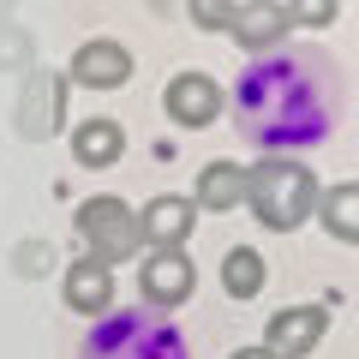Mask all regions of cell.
<instances>
[{"instance_id":"1","label":"cell","mask_w":359,"mask_h":359,"mask_svg":"<svg viewBox=\"0 0 359 359\" xmlns=\"http://www.w3.org/2000/svg\"><path fill=\"white\" fill-rule=\"evenodd\" d=\"M252 222H264L269 233H294L311 222L318 210V174L294 156H264V162L245 168V204Z\"/></svg>"},{"instance_id":"2","label":"cell","mask_w":359,"mask_h":359,"mask_svg":"<svg viewBox=\"0 0 359 359\" xmlns=\"http://www.w3.org/2000/svg\"><path fill=\"white\" fill-rule=\"evenodd\" d=\"M72 228H78V240H84V257H96V264H132V257L144 252V240H138V210L126 204V198H114V192H96V198H84V204L72 210Z\"/></svg>"},{"instance_id":"3","label":"cell","mask_w":359,"mask_h":359,"mask_svg":"<svg viewBox=\"0 0 359 359\" xmlns=\"http://www.w3.org/2000/svg\"><path fill=\"white\" fill-rule=\"evenodd\" d=\"M66 96H72V84H66L54 66H30L25 78H18V96H13V132L25 144H48L66 132Z\"/></svg>"},{"instance_id":"4","label":"cell","mask_w":359,"mask_h":359,"mask_svg":"<svg viewBox=\"0 0 359 359\" xmlns=\"http://www.w3.org/2000/svg\"><path fill=\"white\" fill-rule=\"evenodd\" d=\"M222 108H228V90H222L210 72H198V66H186V72H174V78L162 84V114L174 120L180 132H204V126H216Z\"/></svg>"},{"instance_id":"5","label":"cell","mask_w":359,"mask_h":359,"mask_svg":"<svg viewBox=\"0 0 359 359\" xmlns=\"http://www.w3.org/2000/svg\"><path fill=\"white\" fill-rule=\"evenodd\" d=\"M138 294L150 311H180L198 294V264L186 257V245H168V252H150L138 264Z\"/></svg>"},{"instance_id":"6","label":"cell","mask_w":359,"mask_h":359,"mask_svg":"<svg viewBox=\"0 0 359 359\" xmlns=\"http://www.w3.org/2000/svg\"><path fill=\"white\" fill-rule=\"evenodd\" d=\"M60 78L78 84V90H120V84H132V48L114 42V36H90V42L72 48Z\"/></svg>"},{"instance_id":"7","label":"cell","mask_w":359,"mask_h":359,"mask_svg":"<svg viewBox=\"0 0 359 359\" xmlns=\"http://www.w3.org/2000/svg\"><path fill=\"white\" fill-rule=\"evenodd\" d=\"M323 330H330V306H282L264 323V347L276 359H311Z\"/></svg>"},{"instance_id":"8","label":"cell","mask_w":359,"mask_h":359,"mask_svg":"<svg viewBox=\"0 0 359 359\" xmlns=\"http://www.w3.org/2000/svg\"><path fill=\"white\" fill-rule=\"evenodd\" d=\"M228 36L240 42L245 54H276V48L287 42V36H294V25H287L282 0H233Z\"/></svg>"},{"instance_id":"9","label":"cell","mask_w":359,"mask_h":359,"mask_svg":"<svg viewBox=\"0 0 359 359\" xmlns=\"http://www.w3.org/2000/svg\"><path fill=\"white\" fill-rule=\"evenodd\" d=\"M60 299L78 318H108L114 311V269L96 264V257H72L60 276Z\"/></svg>"},{"instance_id":"10","label":"cell","mask_w":359,"mask_h":359,"mask_svg":"<svg viewBox=\"0 0 359 359\" xmlns=\"http://www.w3.org/2000/svg\"><path fill=\"white\" fill-rule=\"evenodd\" d=\"M192 228H198V204H192V198H180V192H162V198H150V204L138 210V240L150 245V252L186 245Z\"/></svg>"},{"instance_id":"11","label":"cell","mask_w":359,"mask_h":359,"mask_svg":"<svg viewBox=\"0 0 359 359\" xmlns=\"http://www.w3.org/2000/svg\"><path fill=\"white\" fill-rule=\"evenodd\" d=\"M120 156H126V132H120L114 114H90L72 126V162L90 168V174H102V168H114Z\"/></svg>"},{"instance_id":"12","label":"cell","mask_w":359,"mask_h":359,"mask_svg":"<svg viewBox=\"0 0 359 359\" xmlns=\"http://www.w3.org/2000/svg\"><path fill=\"white\" fill-rule=\"evenodd\" d=\"M192 204L210 210V216H228V210L245 204V168L240 162H204L198 168V186H192Z\"/></svg>"},{"instance_id":"13","label":"cell","mask_w":359,"mask_h":359,"mask_svg":"<svg viewBox=\"0 0 359 359\" xmlns=\"http://www.w3.org/2000/svg\"><path fill=\"white\" fill-rule=\"evenodd\" d=\"M311 216L323 222V233L341 245H359V180H335V186H318V210Z\"/></svg>"},{"instance_id":"14","label":"cell","mask_w":359,"mask_h":359,"mask_svg":"<svg viewBox=\"0 0 359 359\" xmlns=\"http://www.w3.org/2000/svg\"><path fill=\"white\" fill-rule=\"evenodd\" d=\"M96 353H114V359H186V347L174 335H156V330H138V323H120L114 335H96Z\"/></svg>"},{"instance_id":"15","label":"cell","mask_w":359,"mask_h":359,"mask_svg":"<svg viewBox=\"0 0 359 359\" xmlns=\"http://www.w3.org/2000/svg\"><path fill=\"white\" fill-rule=\"evenodd\" d=\"M264 287H269L264 252H252V245H228V257H222V294H228V299H257Z\"/></svg>"},{"instance_id":"16","label":"cell","mask_w":359,"mask_h":359,"mask_svg":"<svg viewBox=\"0 0 359 359\" xmlns=\"http://www.w3.org/2000/svg\"><path fill=\"white\" fill-rule=\"evenodd\" d=\"M30 66H36V30L18 25V13H13V18H0V72L25 78Z\"/></svg>"},{"instance_id":"17","label":"cell","mask_w":359,"mask_h":359,"mask_svg":"<svg viewBox=\"0 0 359 359\" xmlns=\"http://www.w3.org/2000/svg\"><path fill=\"white\" fill-rule=\"evenodd\" d=\"M54 264H60V252H54V240H42V233H30V240H18L13 252H6V269H13L18 282H42V276H54Z\"/></svg>"},{"instance_id":"18","label":"cell","mask_w":359,"mask_h":359,"mask_svg":"<svg viewBox=\"0 0 359 359\" xmlns=\"http://www.w3.org/2000/svg\"><path fill=\"white\" fill-rule=\"evenodd\" d=\"M282 13L294 30H330L341 18V0H282Z\"/></svg>"},{"instance_id":"19","label":"cell","mask_w":359,"mask_h":359,"mask_svg":"<svg viewBox=\"0 0 359 359\" xmlns=\"http://www.w3.org/2000/svg\"><path fill=\"white\" fill-rule=\"evenodd\" d=\"M186 18H192L198 30H228V18H233V0H186Z\"/></svg>"},{"instance_id":"20","label":"cell","mask_w":359,"mask_h":359,"mask_svg":"<svg viewBox=\"0 0 359 359\" xmlns=\"http://www.w3.org/2000/svg\"><path fill=\"white\" fill-rule=\"evenodd\" d=\"M233 359H276V353H269V347L257 341V347H240V353H233Z\"/></svg>"},{"instance_id":"21","label":"cell","mask_w":359,"mask_h":359,"mask_svg":"<svg viewBox=\"0 0 359 359\" xmlns=\"http://www.w3.org/2000/svg\"><path fill=\"white\" fill-rule=\"evenodd\" d=\"M18 13V0H0V18H13Z\"/></svg>"}]
</instances>
